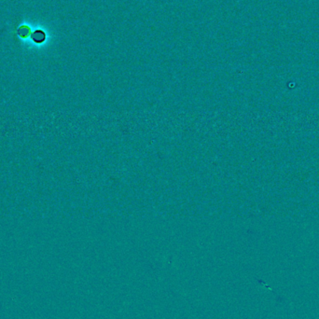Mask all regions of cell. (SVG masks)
I'll list each match as a JSON object with an SVG mask.
<instances>
[{
    "label": "cell",
    "instance_id": "obj_2",
    "mask_svg": "<svg viewBox=\"0 0 319 319\" xmlns=\"http://www.w3.org/2000/svg\"><path fill=\"white\" fill-rule=\"evenodd\" d=\"M30 33V29L27 26H22L19 29V35L22 37H25L29 35Z\"/></svg>",
    "mask_w": 319,
    "mask_h": 319
},
{
    "label": "cell",
    "instance_id": "obj_1",
    "mask_svg": "<svg viewBox=\"0 0 319 319\" xmlns=\"http://www.w3.org/2000/svg\"><path fill=\"white\" fill-rule=\"evenodd\" d=\"M32 38L36 43H41L45 40V34L42 31H36L35 33L32 35Z\"/></svg>",
    "mask_w": 319,
    "mask_h": 319
}]
</instances>
